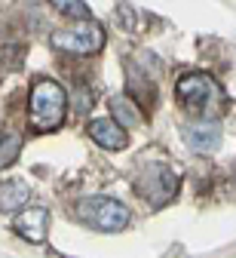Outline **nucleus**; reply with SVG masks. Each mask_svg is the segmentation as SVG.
<instances>
[{
  "instance_id": "423d86ee",
  "label": "nucleus",
  "mask_w": 236,
  "mask_h": 258,
  "mask_svg": "<svg viewBox=\"0 0 236 258\" xmlns=\"http://www.w3.org/2000/svg\"><path fill=\"white\" fill-rule=\"evenodd\" d=\"M184 142L190 151L196 154H212L218 145H221V123L212 120V117H202V120H190L184 129Z\"/></svg>"
},
{
  "instance_id": "f8f14e48",
  "label": "nucleus",
  "mask_w": 236,
  "mask_h": 258,
  "mask_svg": "<svg viewBox=\"0 0 236 258\" xmlns=\"http://www.w3.org/2000/svg\"><path fill=\"white\" fill-rule=\"evenodd\" d=\"M52 10L61 13V16H71V19L89 22V7H86V4H52Z\"/></svg>"
},
{
  "instance_id": "39448f33",
  "label": "nucleus",
  "mask_w": 236,
  "mask_h": 258,
  "mask_svg": "<svg viewBox=\"0 0 236 258\" xmlns=\"http://www.w3.org/2000/svg\"><path fill=\"white\" fill-rule=\"evenodd\" d=\"M175 92H178V99L187 108H193V111H206L212 102H218L221 95H224L221 86H218V80L212 74H206V71H190V74L178 77Z\"/></svg>"
},
{
  "instance_id": "6e6552de",
  "label": "nucleus",
  "mask_w": 236,
  "mask_h": 258,
  "mask_svg": "<svg viewBox=\"0 0 236 258\" xmlns=\"http://www.w3.org/2000/svg\"><path fill=\"white\" fill-rule=\"evenodd\" d=\"M89 139L98 145V148H105V151H123L129 145V136H126V129L111 120V117H95L89 123Z\"/></svg>"
},
{
  "instance_id": "9b49d317",
  "label": "nucleus",
  "mask_w": 236,
  "mask_h": 258,
  "mask_svg": "<svg viewBox=\"0 0 236 258\" xmlns=\"http://www.w3.org/2000/svg\"><path fill=\"white\" fill-rule=\"evenodd\" d=\"M19 151H22V139L16 133H4V136H0V169L10 166L13 160L19 157Z\"/></svg>"
},
{
  "instance_id": "7ed1b4c3",
  "label": "nucleus",
  "mask_w": 236,
  "mask_h": 258,
  "mask_svg": "<svg viewBox=\"0 0 236 258\" xmlns=\"http://www.w3.org/2000/svg\"><path fill=\"white\" fill-rule=\"evenodd\" d=\"M77 212L86 224H92L98 231H111V234L123 231L129 224V209L114 197H86V200H80Z\"/></svg>"
},
{
  "instance_id": "1a4fd4ad",
  "label": "nucleus",
  "mask_w": 236,
  "mask_h": 258,
  "mask_svg": "<svg viewBox=\"0 0 236 258\" xmlns=\"http://www.w3.org/2000/svg\"><path fill=\"white\" fill-rule=\"evenodd\" d=\"M28 200H31V187L22 178L0 181V212H22Z\"/></svg>"
},
{
  "instance_id": "f03ea898",
  "label": "nucleus",
  "mask_w": 236,
  "mask_h": 258,
  "mask_svg": "<svg viewBox=\"0 0 236 258\" xmlns=\"http://www.w3.org/2000/svg\"><path fill=\"white\" fill-rule=\"evenodd\" d=\"M49 43L64 49V52H74V55H92L105 46V28L98 22H80L71 28H58L49 34Z\"/></svg>"
},
{
  "instance_id": "0eeeda50",
  "label": "nucleus",
  "mask_w": 236,
  "mask_h": 258,
  "mask_svg": "<svg viewBox=\"0 0 236 258\" xmlns=\"http://www.w3.org/2000/svg\"><path fill=\"white\" fill-rule=\"evenodd\" d=\"M13 228L19 237H25L28 243L40 246L46 243V234H49V212L43 206H31V209H22L13 221Z\"/></svg>"
},
{
  "instance_id": "f257e3e1",
  "label": "nucleus",
  "mask_w": 236,
  "mask_h": 258,
  "mask_svg": "<svg viewBox=\"0 0 236 258\" xmlns=\"http://www.w3.org/2000/svg\"><path fill=\"white\" fill-rule=\"evenodd\" d=\"M31 126L37 133H49V129H58L64 114H67V95L55 80L40 77L31 86Z\"/></svg>"
},
{
  "instance_id": "9d476101",
  "label": "nucleus",
  "mask_w": 236,
  "mask_h": 258,
  "mask_svg": "<svg viewBox=\"0 0 236 258\" xmlns=\"http://www.w3.org/2000/svg\"><path fill=\"white\" fill-rule=\"evenodd\" d=\"M111 120H123L120 126L126 129V126H138L141 123V111L135 108V102L129 99V95H114L111 99Z\"/></svg>"
},
{
  "instance_id": "20e7f679",
  "label": "nucleus",
  "mask_w": 236,
  "mask_h": 258,
  "mask_svg": "<svg viewBox=\"0 0 236 258\" xmlns=\"http://www.w3.org/2000/svg\"><path fill=\"white\" fill-rule=\"evenodd\" d=\"M178 184H181L178 172L169 169V166H144L141 175L135 178L138 194H141V197H144L153 209H160V206H166L169 200H172L175 194H178Z\"/></svg>"
}]
</instances>
